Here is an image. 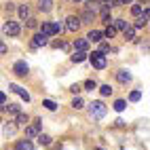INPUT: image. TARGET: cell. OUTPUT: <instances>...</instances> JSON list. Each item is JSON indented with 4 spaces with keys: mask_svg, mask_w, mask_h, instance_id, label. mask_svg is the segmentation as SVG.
<instances>
[{
    "mask_svg": "<svg viewBox=\"0 0 150 150\" xmlns=\"http://www.w3.org/2000/svg\"><path fill=\"white\" fill-rule=\"evenodd\" d=\"M106 112H108V108H106V104L104 102H91L89 104V114H91V118H104L106 116Z\"/></svg>",
    "mask_w": 150,
    "mask_h": 150,
    "instance_id": "1",
    "label": "cell"
},
{
    "mask_svg": "<svg viewBox=\"0 0 150 150\" xmlns=\"http://www.w3.org/2000/svg\"><path fill=\"white\" fill-rule=\"evenodd\" d=\"M91 64H93L95 70H104L108 66V59H106V55L102 51H93L91 53Z\"/></svg>",
    "mask_w": 150,
    "mask_h": 150,
    "instance_id": "2",
    "label": "cell"
},
{
    "mask_svg": "<svg viewBox=\"0 0 150 150\" xmlns=\"http://www.w3.org/2000/svg\"><path fill=\"white\" fill-rule=\"evenodd\" d=\"M2 32H4L6 36H19V34H21V28H19L17 21H6V23L2 25Z\"/></svg>",
    "mask_w": 150,
    "mask_h": 150,
    "instance_id": "3",
    "label": "cell"
},
{
    "mask_svg": "<svg viewBox=\"0 0 150 150\" xmlns=\"http://www.w3.org/2000/svg\"><path fill=\"white\" fill-rule=\"evenodd\" d=\"M40 127H42V121H40V118H36V121H34V125L25 127V137H28V139L36 137L38 133H40Z\"/></svg>",
    "mask_w": 150,
    "mask_h": 150,
    "instance_id": "4",
    "label": "cell"
},
{
    "mask_svg": "<svg viewBox=\"0 0 150 150\" xmlns=\"http://www.w3.org/2000/svg\"><path fill=\"white\" fill-rule=\"evenodd\" d=\"M78 28H81V19H78L76 15H70L66 19V30L68 32H78Z\"/></svg>",
    "mask_w": 150,
    "mask_h": 150,
    "instance_id": "5",
    "label": "cell"
},
{
    "mask_svg": "<svg viewBox=\"0 0 150 150\" xmlns=\"http://www.w3.org/2000/svg\"><path fill=\"white\" fill-rule=\"evenodd\" d=\"M49 45V36H45L42 32H38L34 34V40H32V49H38V47H45Z\"/></svg>",
    "mask_w": 150,
    "mask_h": 150,
    "instance_id": "6",
    "label": "cell"
},
{
    "mask_svg": "<svg viewBox=\"0 0 150 150\" xmlns=\"http://www.w3.org/2000/svg\"><path fill=\"white\" fill-rule=\"evenodd\" d=\"M13 72H15L17 76H28V72H30V66H28L25 62H17V64L13 66Z\"/></svg>",
    "mask_w": 150,
    "mask_h": 150,
    "instance_id": "7",
    "label": "cell"
},
{
    "mask_svg": "<svg viewBox=\"0 0 150 150\" xmlns=\"http://www.w3.org/2000/svg\"><path fill=\"white\" fill-rule=\"evenodd\" d=\"M8 89H11V91H13V93H17L19 97H21V99H23V102H30V93L25 91V89H21V87H19V85H8Z\"/></svg>",
    "mask_w": 150,
    "mask_h": 150,
    "instance_id": "8",
    "label": "cell"
},
{
    "mask_svg": "<svg viewBox=\"0 0 150 150\" xmlns=\"http://www.w3.org/2000/svg\"><path fill=\"white\" fill-rule=\"evenodd\" d=\"M116 81L121 83V85L131 83V74H129V70H118V72H116Z\"/></svg>",
    "mask_w": 150,
    "mask_h": 150,
    "instance_id": "9",
    "label": "cell"
},
{
    "mask_svg": "<svg viewBox=\"0 0 150 150\" xmlns=\"http://www.w3.org/2000/svg\"><path fill=\"white\" fill-rule=\"evenodd\" d=\"M99 4H102V2H99V0H87V4H85V8H87V11L89 13H97V11H102V6H99Z\"/></svg>",
    "mask_w": 150,
    "mask_h": 150,
    "instance_id": "10",
    "label": "cell"
},
{
    "mask_svg": "<svg viewBox=\"0 0 150 150\" xmlns=\"http://www.w3.org/2000/svg\"><path fill=\"white\" fill-rule=\"evenodd\" d=\"M102 38H104V34L99 32V30H91V32L87 34V40H89V42H99Z\"/></svg>",
    "mask_w": 150,
    "mask_h": 150,
    "instance_id": "11",
    "label": "cell"
},
{
    "mask_svg": "<svg viewBox=\"0 0 150 150\" xmlns=\"http://www.w3.org/2000/svg\"><path fill=\"white\" fill-rule=\"evenodd\" d=\"M15 150H34V144L30 142V139H19L17 146H15Z\"/></svg>",
    "mask_w": 150,
    "mask_h": 150,
    "instance_id": "12",
    "label": "cell"
},
{
    "mask_svg": "<svg viewBox=\"0 0 150 150\" xmlns=\"http://www.w3.org/2000/svg\"><path fill=\"white\" fill-rule=\"evenodd\" d=\"M85 59H87L85 51H74V55L70 57V62H72V64H81V62H85Z\"/></svg>",
    "mask_w": 150,
    "mask_h": 150,
    "instance_id": "13",
    "label": "cell"
},
{
    "mask_svg": "<svg viewBox=\"0 0 150 150\" xmlns=\"http://www.w3.org/2000/svg\"><path fill=\"white\" fill-rule=\"evenodd\" d=\"M38 8H40L42 13H49L53 8V0H38Z\"/></svg>",
    "mask_w": 150,
    "mask_h": 150,
    "instance_id": "14",
    "label": "cell"
},
{
    "mask_svg": "<svg viewBox=\"0 0 150 150\" xmlns=\"http://www.w3.org/2000/svg\"><path fill=\"white\" fill-rule=\"evenodd\" d=\"M15 131H17L15 123H6V125L2 127V133H4V137H11V135H15Z\"/></svg>",
    "mask_w": 150,
    "mask_h": 150,
    "instance_id": "15",
    "label": "cell"
},
{
    "mask_svg": "<svg viewBox=\"0 0 150 150\" xmlns=\"http://www.w3.org/2000/svg\"><path fill=\"white\" fill-rule=\"evenodd\" d=\"M17 11H19V17H21V19H28V17H32V8H30L28 4H21V6L17 8Z\"/></svg>",
    "mask_w": 150,
    "mask_h": 150,
    "instance_id": "16",
    "label": "cell"
},
{
    "mask_svg": "<svg viewBox=\"0 0 150 150\" xmlns=\"http://www.w3.org/2000/svg\"><path fill=\"white\" fill-rule=\"evenodd\" d=\"M87 47H89V40H85V38L74 40V49H76V51H87Z\"/></svg>",
    "mask_w": 150,
    "mask_h": 150,
    "instance_id": "17",
    "label": "cell"
},
{
    "mask_svg": "<svg viewBox=\"0 0 150 150\" xmlns=\"http://www.w3.org/2000/svg\"><path fill=\"white\" fill-rule=\"evenodd\" d=\"M102 21L108 25V23H112V15H110V8L108 6H102Z\"/></svg>",
    "mask_w": 150,
    "mask_h": 150,
    "instance_id": "18",
    "label": "cell"
},
{
    "mask_svg": "<svg viewBox=\"0 0 150 150\" xmlns=\"http://www.w3.org/2000/svg\"><path fill=\"white\" fill-rule=\"evenodd\" d=\"M123 34H125V38H127V40H135V28L127 25V28L123 30Z\"/></svg>",
    "mask_w": 150,
    "mask_h": 150,
    "instance_id": "19",
    "label": "cell"
},
{
    "mask_svg": "<svg viewBox=\"0 0 150 150\" xmlns=\"http://www.w3.org/2000/svg\"><path fill=\"white\" fill-rule=\"evenodd\" d=\"M40 32H42L45 36H53V25L49 23V21H45V23L40 25Z\"/></svg>",
    "mask_w": 150,
    "mask_h": 150,
    "instance_id": "20",
    "label": "cell"
},
{
    "mask_svg": "<svg viewBox=\"0 0 150 150\" xmlns=\"http://www.w3.org/2000/svg\"><path fill=\"white\" fill-rule=\"evenodd\" d=\"M36 137H38V144H40V146H51V137H49V135H45V133H38Z\"/></svg>",
    "mask_w": 150,
    "mask_h": 150,
    "instance_id": "21",
    "label": "cell"
},
{
    "mask_svg": "<svg viewBox=\"0 0 150 150\" xmlns=\"http://www.w3.org/2000/svg\"><path fill=\"white\" fill-rule=\"evenodd\" d=\"M125 108H127V102H125V99H116V102H114V110H116V112H123Z\"/></svg>",
    "mask_w": 150,
    "mask_h": 150,
    "instance_id": "22",
    "label": "cell"
},
{
    "mask_svg": "<svg viewBox=\"0 0 150 150\" xmlns=\"http://www.w3.org/2000/svg\"><path fill=\"white\" fill-rule=\"evenodd\" d=\"M112 23H114V30H125V28H127V21H125V19H112Z\"/></svg>",
    "mask_w": 150,
    "mask_h": 150,
    "instance_id": "23",
    "label": "cell"
},
{
    "mask_svg": "<svg viewBox=\"0 0 150 150\" xmlns=\"http://www.w3.org/2000/svg\"><path fill=\"white\" fill-rule=\"evenodd\" d=\"M72 108H74V110H81V108H85L83 97H74V99H72Z\"/></svg>",
    "mask_w": 150,
    "mask_h": 150,
    "instance_id": "24",
    "label": "cell"
},
{
    "mask_svg": "<svg viewBox=\"0 0 150 150\" xmlns=\"http://www.w3.org/2000/svg\"><path fill=\"white\" fill-rule=\"evenodd\" d=\"M93 17H95L93 13L85 11V13H83V17H78V19H81V21H85V23H91V21H93Z\"/></svg>",
    "mask_w": 150,
    "mask_h": 150,
    "instance_id": "25",
    "label": "cell"
},
{
    "mask_svg": "<svg viewBox=\"0 0 150 150\" xmlns=\"http://www.w3.org/2000/svg\"><path fill=\"white\" fill-rule=\"evenodd\" d=\"M102 34H104L106 38H114V34H116V30H114L112 25H110V23H108V28L104 30V32H102Z\"/></svg>",
    "mask_w": 150,
    "mask_h": 150,
    "instance_id": "26",
    "label": "cell"
},
{
    "mask_svg": "<svg viewBox=\"0 0 150 150\" xmlns=\"http://www.w3.org/2000/svg\"><path fill=\"white\" fill-rule=\"evenodd\" d=\"M4 108L8 110V114H13V116L19 114V106H17V104H8V106H4Z\"/></svg>",
    "mask_w": 150,
    "mask_h": 150,
    "instance_id": "27",
    "label": "cell"
},
{
    "mask_svg": "<svg viewBox=\"0 0 150 150\" xmlns=\"http://www.w3.org/2000/svg\"><path fill=\"white\" fill-rule=\"evenodd\" d=\"M99 93H102L104 97H108L110 93H112V87H110V85H102V87H99Z\"/></svg>",
    "mask_w": 150,
    "mask_h": 150,
    "instance_id": "28",
    "label": "cell"
},
{
    "mask_svg": "<svg viewBox=\"0 0 150 150\" xmlns=\"http://www.w3.org/2000/svg\"><path fill=\"white\" fill-rule=\"evenodd\" d=\"M42 106H45L47 110H57V104L53 102V99H45V102H42Z\"/></svg>",
    "mask_w": 150,
    "mask_h": 150,
    "instance_id": "29",
    "label": "cell"
},
{
    "mask_svg": "<svg viewBox=\"0 0 150 150\" xmlns=\"http://www.w3.org/2000/svg\"><path fill=\"white\" fill-rule=\"evenodd\" d=\"M142 99V93L139 91H131V95H129V102H139Z\"/></svg>",
    "mask_w": 150,
    "mask_h": 150,
    "instance_id": "30",
    "label": "cell"
},
{
    "mask_svg": "<svg viewBox=\"0 0 150 150\" xmlns=\"http://www.w3.org/2000/svg\"><path fill=\"white\" fill-rule=\"evenodd\" d=\"M17 123H19V125H25V123H28V114L19 112V114H17Z\"/></svg>",
    "mask_w": 150,
    "mask_h": 150,
    "instance_id": "31",
    "label": "cell"
},
{
    "mask_svg": "<svg viewBox=\"0 0 150 150\" xmlns=\"http://www.w3.org/2000/svg\"><path fill=\"white\" fill-rule=\"evenodd\" d=\"M30 30H34V28H38V21H36V19L34 17H28V23H25Z\"/></svg>",
    "mask_w": 150,
    "mask_h": 150,
    "instance_id": "32",
    "label": "cell"
},
{
    "mask_svg": "<svg viewBox=\"0 0 150 150\" xmlns=\"http://www.w3.org/2000/svg\"><path fill=\"white\" fill-rule=\"evenodd\" d=\"M93 89H97L95 81H87V83H85V91H93Z\"/></svg>",
    "mask_w": 150,
    "mask_h": 150,
    "instance_id": "33",
    "label": "cell"
},
{
    "mask_svg": "<svg viewBox=\"0 0 150 150\" xmlns=\"http://www.w3.org/2000/svg\"><path fill=\"white\" fill-rule=\"evenodd\" d=\"M131 15H135V17H139V15H142V6H139V4H135V6H131Z\"/></svg>",
    "mask_w": 150,
    "mask_h": 150,
    "instance_id": "34",
    "label": "cell"
},
{
    "mask_svg": "<svg viewBox=\"0 0 150 150\" xmlns=\"http://www.w3.org/2000/svg\"><path fill=\"white\" fill-rule=\"evenodd\" d=\"M51 25H53V34H62V30H64L62 23H51Z\"/></svg>",
    "mask_w": 150,
    "mask_h": 150,
    "instance_id": "35",
    "label": "cell"
},
{
    "mask_svg": "<svg viewBox=\"0 0 150 150\" xmlns=\"http://www.w3.org/2000/svg\"><path fill=\"white\" fill-rule=\"evenodd\" d=\"M99 2H102L104 6H108V8H112V6H114V0H99Z\"/></svg>",
    "mask_w": 150,
    "mask_h": 150,
    "instance_id": "36",
    "label": "cell"
},
{
    "mask_svg": "<svg viewBox=\"0 0 150 150\" xmlns=\"http://www.w3.org/2000/svg\"><path fill=\"white\" fill-rule=\"evenodd\" d=\"M6 51H8V47H6L2 40H0V55H6Z\"/></svg>",
    "mask_w": 150,
    "mask_h": 150,
    "instance_id": "37",
    "label": "cell"
},
{
    "mask_svg": "<svg viewBox=\"0 0 150 150\" xmlns=\"http://www.w3.org/2000/svg\"><path fill=\"white\" fill-rule=\"evenodd\" d=\"M131 0H114V6H123V4H129Z\"/></svg>",
    "mask_w": 150,
    "mask_h": 150,
    "instance_id": "38",
    "label": "cell"
},
{
    "mask_svg": "<svg viewBox=\"0 0 150 150\" xmlns=\"http://www.w3.org/2000/svg\"><path fill=\"white\" fill-rule=\"evenodd\" d=\"M4 104H6V95L0 91V108H4Z\"/></svg>",
    "mask_w": 150,
    "mask_h": 150,
    "instance_id": "39",
    "label": "cell"
},
{
    "mask_svg": "<svg viewBox=\"0 0 150 150\" xmlns=\"http://www.w3.org/2000/svg\"><path fill=\"white\" fill-rule=\"evenodd\" d=\"M4 8H6V13H13V11H15V4H13V2H8Z\"/></svg>",
    "mask_w": 150,
    "mask_h": 150,
    "instance_id": "40",
    "label": "cell"
},
{
    "mask_svg": "<svg viewBox=\"0 0 150 150\" xmlns=\"http://www.w3.org/2000/svg\"><path fill=\"white\" fill-rule=\"evenodd\" d=\"M70 91H72V93H78V91H81V85H72V87H70Z\"/></svg>",
    "mask_w": 150,
    "mask_h": 150,
    "instance_id": "41",
    "label": "cell"
},
{
    "mask_svg": "<svg viewBox=\"0 0 150 150\" xmlns=\"http://www.w3.org/2000/svg\"><path fill=\"white\" fill-rule=\"evenodd\" d=\"M114 123H116V127H125V121H123V118H116Z\"/></svg>",
    "mask_w": 150,
    "mask_h": 150,
    "instance_id": "42",
    "label": "cell"
},
{
    "mask_svg": "<svg viewBox=\"0 0 150 150\" xmlns=\"http://www.w3.org/2000/svg\"><path fill=\"white\" fill-rule=\"evenodd\" d=\"M139 2H142V4H148V0H139Z\"/></svg>",
    "mask_w": 150,
    "mask_h": 150,
    "instance_id": "43",
    "label": "cell"
},
{
    "mask_svg": "<svg viewBox=\"0 0 150 150\" xmlns=\"http://www.w3.org/2000/svg\"><path fill=\"white\" fill-rule=\"evenodd\" d=\"M74 2H83V0H74Z\"/></svg>",
    "mask_w": 150,
    "mask_h": 150,
    "instance_id": "44",
    "label": "cell"
},
{
    "mask_svg": "<svg viewBox=\"0 0 150 150\" xmlns=\"http://www.w3.org/2000/svg\"><path fill=\"white\" fill-rule=\"evenodd\" d=\"M0 121H2V118H0Z\"/></svg>",
    "mask_w": 150,
    "mask_h": 150,
    "instance_id": "45",
    "label": "cell"
}]
</instances>
